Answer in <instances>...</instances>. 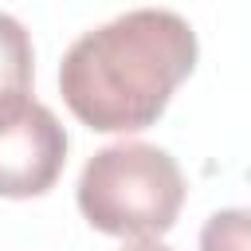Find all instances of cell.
<instances>
[{
	"mask_svg": "<svg viewBox=\"0 0 251 251\" xmlns=\"http://www.w3.org/2000/svg\"><path fill=\"white\" fill-rule=\"evenodd\" d=\"M196 31L169 8H133L71 43L59 90L71 114L98 133L149 129L196 67Z\"/></svg>",
	"mask_w": 251,
	"mask_h": 251,
	"instance_id": "1",
	"label": "cell"
},
{
	"mask_svg": "<svg viewBox=\"0 0 251 251\" xmlns=\"http://www.w3.org/2000/svg\"><path fill=\"white\" fill-rule=\"evenodd\" d=\"M67 165V129L43 102H27L0 122V196H43Z\"/></svg>",
	"mask_w": 251,
	"mask_h": 251,
	"instance_id": "3",
	"label": "cell"
},
{
	"mask_svg": "<svg viewBox=\"0 0 251 251\" xmlns=\"http://www.w3.org/2000/svg\"><path fill=\"white\" fill-rule=\"evenodd\" d=\"M184 204L176 157L145 141L98 149L78 176V208L90 227L118 239H161Z\"/></svg>",
	"mask_w": 251,
	"mask_h": 251,
	"instance_id": "2",
	"label": "cell"
},
{
	"mask_svg": "<svg viewBox=\"0 0 251 251\" xmlns=\"http://www.w3.org/2000/svg\"><path fill=\"white\" fill-rule=\"evenodd\" d=\"M31 63L35 51L27 27L16 16L0 12V122L31 102Z\"/></svg>",
	"mask_w": 251,
	"mask_h": 251,
	"instance_id": "4",
	"label": "cell"
},
{
	"mask_svg": "<svg viewBox=\"0 0 251 251\" xmlns=\"http://www.w3.org/2000/svg\"><path fill=\"white\" fill-rule=\"evenodd\" d=\"M200 251H251V208H224L200 227Z\"/></svg>",
	"mask_w": 251,
	"mask_h": 251,
	"instance_id": "5",
	"label": "cell"
},
{
	"mask_svg": "<svg viewBox=\"0 0 251 251\" xmlns=\"http://www.w3.org/2000/svg\"><path fill=\"white\" fill-rule=\"evenodd\" d=\"M126 251H173V247H165V243H157V239H137V243L126 247Z\"/></svg>",
	"mask_w": 251,
	"mask_h": 251,
	"instance_id": "6",
	"label": "cell"
}]
</instances>
